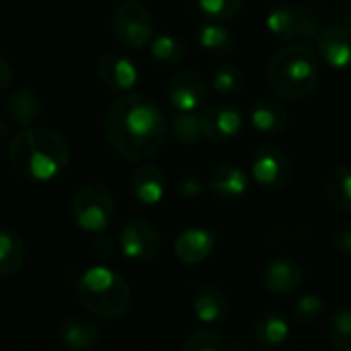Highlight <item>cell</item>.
<instances>
[{
	"label": "cell",
	"mask_w": 351,
	"mask_h": 351,
	"mask_svg": "<svg viewBox=\"0 0 351 351\" xmlns=\"http://www.w3.org/2000/svg\"><path fill=\"white\" fill-rule=\"evenodd\" d=\"M167 117L146 95H128L115 101L103 119L109 146L125 160L142 162L158 154L167 140Z\"/></svg>",
	"instance_id": "1"
},
{
	"label": "cell",
	"mask_w": 351,
	"mask_h": 351,
	"mask_svg": "<svg viewBox=\"0 0 351 351\" xmlns=\"http://www.w3.org/2000/svg\"><path fill=\"white\" fill-rule=\"evenodd\" d=\"M10 169L25 181L45 183L60 177L70 165V146L51 128H25L8 144Z\"/></svg>",
	"instance_id": "2"
},
{
	"label": "cell",
	"mask_w": 351,
	"mask_h": 351,
	"mask_svg": "<svg viewBox=\"0 0 351 351\" xmlns=\"http://www.w3.org/2000/svg\"><path fill=\"white\" fill-rule=\"evenodd\" d=\"M265 78L280 99L292 103L308 99L321 78L319 56L306 43H286L269 58Z\"/></svg>",
	"instance_id": "3"
},
{
	"label": "cell",
	"mask_w": 351,
	"mask_h": 351,
	"mask_svg": "<svg viewBox=\"0 0 351 351\" xmlns=\"http://www.w3.org/2000/svg\"><path fill=\"white\" fill-rule=\"evenodd\" d=\"M76 292L82 308L103 321H117L132 306V290L128 282L105 265H95L82 271Z\"/></svg>",
	"instance_id": "4"
},
{
	"label": "cell",
	"mask_w": 351,
	"mask_h": 351,
	"mask_svg": "<svg viewBox=\"0 0 351 351\" xmlns=\"http://www.w3.org/2000/svg\"><path fill=\"white\" fill-rule=\"evenodd\" d=\"M70 214L84 232H105L115 218V197L101 183H86L78 187L70 199Z\"/></svg>",
	"instance_id": "5"
},
{
	"label": "cell",
	"mask_w": 351,
	"mask_h": 351,
	"mask_svg": "<svg viewBox=\"0 0 351 351\" xmlns=\"http://www.w3.org/2000/svg\"><path fill=\"white\" fill-rule=\"evenodd\" d=\"M267 31L284 43H304L308 39H319L323 25L308 6L300 4H276L265 14Z\"/></svg>",
	"instance_id": "6"
},
{
	"label": "cell",
	"mask_w": 351,
	"mask_h": 351,
	"mask_svg": "<svg viewBox=\"0 0 351 351\" xmlns=\"http://www.w3.org/2000/svg\"><path fill=\"white\" fill-rule=\"evenodd\" d=\"M113 33L128 49H142L154 37L150 8L142 0H121L113 12Z\"/></svg>",
	"instance_id": "7"
},
{
	"label": "cell",
	"mask_w": 351,
	"mask_h": 351,
	"mask_svg": "<svg viewBox=\"0 0 351 351\" xmlns=\"http://www.w3.org/2000/svg\"><path fill=\"white\" fill-rule=\"evenodd\" d=\"M251 175L263 191H280L292 179L290 156L276 144L259 146L251 156Z\"/></svg>",
	"instance_id": "8"
},
{
	"label": "cell",
	"mask_w": 351,
	"mask_h": 351,
	"mask_svg": "<svg viewBox=\"0 0 351 351\" xmlns=\"http://www.w3.org/2000/svg\"><path fill=\"white\" fill-rule=\"evenodd\" d=\"M121 253L132 261H152L160 253L162 239L158 228L142 216L130 218L119 232Z\"/></svg>",
	"instance_id": "9"
},
{
	"label": "cell",
	"mask_w": 351,
	"mask_h": 351,
	"mask_svg": "<svg viewBox=\"0 0 351 351\" xmlns=\"http://www.w3.org/2000/svg\"><path fill=\"white\" fill-rule=\"evenodd\" d=\"M167 97L175 111H197L210 97V82L195 70H179L169 78Z\"/></svg>",
	"instance_id": "10"
},
{
	"label": "cell",
	"mask_w": 351,
	"mask_h": 351,
	"mask_svg": "<svg viewBox=\"0 0 351 351\" xmlns=\"http://www.w3.org/2000/svg\"><path fill=\"white\" fill-rule=\"evenodd\" d=\"M204 136L210 142H228L243 130V113L234 103L222 101L202 111Z\"/></svg>",
	"instance_id": "11"
},
{
	"label": "cell",
	"mask_w": 351,
	"mask_h": 351,
	"mask_svg": "<svg viewBox=\"0 0 351 351\" xmlns=\"http://www.w3.org/2000/svg\"><path fill=\"white\" fill-rule=\"evenodd\" d=\"M304 284V265L294 257H276L263 269V286L274 296H290Z\"/></svg>",
	"instance_id": "12"
},
{
	"label": "cell",
	"mask_w": 351,
	"mask_h": 351,
	"mask_svg": "<svg viewBox=\"0 0 351 351\" xmlns=\"http://www.w3.org/2000/svg\"><path fill=\"white\" fill-rule=\"evenodd\" d=\"M99 80L113 90H132L140 82V70L134 60L119 51H107L97 60Z\"/></svg>",
	"instance_id": "13"
},
{
	"label": "cell",
	"mask_w": 351,
	"mask_h": 351,
	"mask_svg": "<svg viewBox=\"0 0 351 351\" xmlns=\"http://www.w3.org/2000/svg\"><path fill=\"white\" fill-rule=\"evenodd\" d=\"M206 187L224 202L241 199L249 189V175L234 162H218L210 169Z\"/></svg>",
	"instance_id": "14"
},
{
	"label": "cell",
	"mask_w": 351,
	"mask_h": 351,
	"mask_svg": "<svg viewBox=\"0 0 351 351\" xmlns=\"http://www.w3.org/2000/svg\"><path fill=\"white\" fill-rule=\"evenodd\" d=\"M319 56L335 70H351V27H327L319 35Z\"/></svg>",
	"instance_id": "15"
},
{
	"label": "cell",
	"mask_w": 351,
	"mask_h": 351,
	"mask_svg": "<svg viewBox=\"0 0 351 351\" xmlns=\"http://www.w3.org/2000/svg\"><path fill=\"white\" fill-rule=\"evenodd\" d=\"M58 341L68 351H90L99 343V327L86 317H66L56 329Z\"/></svg>",
	"instance_id": "16"
},
{
	"label": "cell",
	"mask_w": 351,
	"mask_h": 351,
	"mask_svg": "<svg viewBox=\"0 0 351 351\" xmlns=\"http://www.w3.org/2000/svg\"><path fill=\"white\" fill-rule=\"evenodd\" d=\"M249 121L259 134L278 136L288 130L290 115L280 101L269 97H259L249 107Z\"/></svg>",
	"instance_id": "17"
},
{
	"label": "cell",
	"mask_w": 351,
	"mask_h": 351,
	"mask_svg": "<svg viewBox=\"0 0 351 351\" xmlns=\"http://www.w3.org/2000/svg\"><path fill=\"white\" fill-rule=\"evenodd\" d=\"M216 247V237L206 228H185L177 234L173 251L181 263L195 265L206 261Z\"/></svg>",
	"instance_id": "18"
},
{
	"label": "cell",
	"mask_w": 351,
	"mask_h": 351,
	"mask_svg": "<svg viewBox=\"0 0 351 351\" xmlns=\"http://www.w3.org/2000/svg\"><path fill=\"white\" fill-rule=\"evenodd\" d=\"M132 195L144 206H156L167 191V177L156 165H140L130 177Z\"/></svg>",
	"instance_id": "19"
},
{
	"label": "cell",
	"mask_w": 351,
	"mask_h": 351,
	"mask_svg": "<svg viewBox=\"0 0 351 351\" xmlns=\"http://www.w3.org/2000/svg\"><path fill=\"white\" fill-rule=\"evenodd\" d=\"M230 298L218 286H202L193 296V313L202 323L222 325L230 317Z\"/></svg>",
	"instance_id": "20"
},
{
	"label": "cell",
	"mask_w": 351,
	"mask_h": 351,
	"mask_svg": "<svg viewBox=\"0 0 351 351\" xmlns=\"http://www.w3.org/2000/svg\"><path fill=\"white\" fill-rule=\"evenodd\" d=\"M6 113L23 130L33 128L43 115V103H41V99H39V95L35 90L23 86V88H16L6 99Z\"/></svg>",
	"instance_id": "21"
},
{
	"label": "cell",
	"mask_w": 351,
	"mask_h": 351,
	"mask_svg": "<svg viewBox=\"0 0 351 351\" xmlns=\"http://www.w3.org/2000/svg\"><path fill=\"white\" fill-rule=\"evenodd\" d=\"M27 247L14 228H0V278H10L21 271Z\"/></svg>",
	"instance_id": "22"
},
{
	"label": "cell",
	"mask_w": 351,
	"mask_h": 351,
	"mask_svg": "<svg viewBox=\"0 0 351 351\" xmlns=\"http://www.w3.org/2000/svg\"><path fill=\"white\" fill-rule=\"evenodd\" d=\"M325 191L329 202L343 214H351V167L339 165L327 173Z\"/></svg>",
	"instance_id": "23"
},
{
	"label": "cell",
	"mask_w": 351,
	"mask_h": 351,
	"mask_svg": "<svg viewBox=\"0 0 351 351\" xmlns=\"http://www.w3.org/2000/svg\"><path fill=\"white\" fill-rule=\"evenodd\" d=\"M197 43L212 56H230L234 51V37L222 23L216 21H208L197 29Z\"/></svg>",
	"instance_id": "24"
},
{
	"label": "cell",
	"mask_w": 351,
	"mask_h": 351,
	"mask_svg": "<svg viewBox=\"0 0 351 351\" xmlns=\"http://www.w3.org/2000/svg\"><path fill=\"white\" fill-rule=\"evenodd\" d=\"M288 333H290V327L286 319L276 311H265L255 321V337L261 346H267V348L280 346L288 339Z\"/></svg>",
	"instance_id": "25"
},
{
	"label": "cell",
	"mask_w": 351,
	"mask_h": 351,
	"mask_svg": "<svg viewBox=\"0 0 351 351\" xmlns=\"http://www.w3.org/2000/svg\"><path fill=\"white\" fill-rule=\"evenodd\" d=\"M150 56L160 66H179L187 56V45L175 35H158L150 41Z\"/></svg>",
	"instance_id": "26"
},
{
	"label": "cell",
	"mask_w": 351,
	"mask_h": 351,
	"mask_svg": "<svg viewBox=\"0 0 351 351\" xmlns=\"http://www.w3.org/2000/svg\"><path fill=\"white\" fill-rule=\"evenodd\" d=\"M171 132L173 138L181 144H197L204 136L202 113L199 111H175L171 117Z\"/></svg>",
	"instance_id": "27"
},
{
	"label": "cell",
	"mask_w": 351,
	"mask_h": 351,
	"mask_svg": "<svg viewBox=\"0 0 351 351\" xmlns=\"http://www.w3.org/2000/svg\"><path fill=\"white\" fill-rule=\"evenodd\" d=\"M210 86L218 95H222V97H234V95H239L243 90L245 76H243L239 66H234V64H220L212 72Z\"/></svg>",
	"instance_id": "28"
},
{
	"label": "cell",
	"mask_w": 351,
	"mask_h": 351,
	"mask_svg": "<svg viewBox=\"0 0 351 351\" xmlns=\"http://www.w3.org/2000/svg\"><path fill=\"white\" fill-rule=\"evenodd\" d=\"M329 341L337 351H351V306L337 308L331 317Z\"/></svg>",
	"instance_id": "29"
},
{
	"label": "cell",
	"mask_w": 351,
	"mask_h": 351,
	"mask_svg": "<svg viewBox=\"0 0 351 351\" xmlns=\"http://www.w3.org/2000/svg\"><path fill=\"white\" fill-rule=\"evenodd\" d=\"M325 313H327V304L317 294H306L298 298L292 306V319L298 321L300 325H315L325 317Z\"/></svg>",
	"instance_id": "30"
},
{
	"label": "cell",
	"mask_w": 351,
	"mask_h": 351,
	"mask_svg": "<svg viewBox=\"0 0 351 351\" xmlns=\"http://www.w3.org/2000/svg\"><path fill=\"white\" fill-rule=\"evenodd\" d=\"M245 0H197V8L208 21L224 23L237 16L243 8Z\"/></svg>",
	"instance_id": "31"
},
{
	"label": "cell",
	"mask_w": 351,
	"mask_h": 351,
	"mask_svg": "<svg viewBox=\"0 0 351 351\" xmlns=\"http://www.w3.org/2000/svg\"><path fill=\"white\" fill-rule=\"evenodd\" d=\"M181 351H226V341L212 329H199L183 341Z\"/></svg>",
	"instance_id": "32"
},
{
	"label": "cell",
	"mask_w": 351,
	"mask_h": 351,
	"mask_svg": "<svg viewBox=\"0 0 351 351\" xmlns=\"http://www.w3.org/2000/svg\"><path fill=\"white\" fill-rule=\"evenodd\" d=\"M90 251H93V255L97 257V261H101V263H109V261L115 257V245H113V241H111L107 234H103V232H99V234L90 241Z\"/></svg>",
	"instance_id": "33"
},
{
	"label": "cell",
	"mask_w": 351,
	"mask_h": 351,
	"mask_svg": "<svg viewBox=\"0 0 351 351\" xmlns=\"http://www.w3.org/2000/svg\"><path fill=\"white\" fill-rule=\"evenodd\" d=\"M204 187H206V183H204L199 177H195V175H183V177L179 179V185H177L181 197H185V199H195V197H199V195L204 193Z\"/></svg>",
	"instance_id": "34"
},
{
	"label": "cell",
	"mask_w": 351,
	"mask_h": 351,
	"mask_svg": "<svg viewBox=\"0 0 351 351\" xmlns=\"http://www.w3.org/2000/svg\"><path fill=\"white\" fill-rule=\"evenodd\" d=\"M333 247L343 257H351V220L339 224L335 228V232H333Z\"/></svg>",
	"instance_id": "35"
},
{
	"label": "cell",
	"mask_w": 351,
	"mask_h": 351,
	"mask_svg": "<svg viewBox=\"0 0 351 351\" xmlns=\"http://www.w3.org/2000/svg\"><path fill=\"white\" fill-rule=\"evenodd\" d=\"M10 82H12V66L4 56H0V93L8 88Z\"/></svg>",
	"instance_id": "36"
},
{
	"label": "cell",
	"mask_w": 351,
	"mask_h": 351,
	"mask_svg": "<svg viewBox=\"0 0 351 351\" xmlns=\"http://www.w3.org/2000/svg\"><path fill=\"white\" fill-rule=\"evenodd\" d=\"M6 140H8V125L0 119V148H4Z\"/></svg>",
	"instance_id": "37"
},
{
	"label": "cell",
	"mask_w": 351,
	"mask_h": 351,
	"mask_svg": "<svg viewBox=\"0 0 351 351\" xmlns=\"http://www.w3.org/2000/svg\"><path fill=\"white\" fill-rule=\"evenodd\" d=\"M259 351H267V350H259Z\"/></svg>",
	"instance_id": "38"
},
{
	"label": "cell",
	"mask_w": 351,
	"mask_h": 351,
	"mask_svg": "<svg viewBox=\"0 0 351 351\" xmlns=\"http://www.w3.org/2000/svg\"><path fill=\"white\" fill-rule=\"evenodd\" d=\"M348 2H350V4H351V0H348Z\"/></svg>",
	"instance_id": "39"
}]
</instances>
